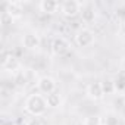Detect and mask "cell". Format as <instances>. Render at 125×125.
Listing matches in <instances>:
<instances>
[{"label":"cell","instance_id":"3957f363","mask_svg":"<svg viewBox=\"0 0 125 125\" xmlns=\"http://www.w3.org/2000/svg\"><path fill=\"white\" fill-rule=\"evenodd\" d=\"M75 43L78 47H88L94 43V32L88 28H81L75 34Z\"/></svg>","mask_w":125,"mask_h":125},{"label":"cell","instance_id":"ffe728a7","mask_svg":"<svg viewBox=\"0 0 125 125\" xmlns=\"http://www.w3.org/2000/svg\"><path fill=\"white\" fill-rule=\"evenodd\" d=\"M15 125H27V122H16Z\"/></svg>","mask_w":125,"mask_h":125},{"label":"cell","instance_id":"6da1fadb","mask_svg":"<svg viewBox=\"0 0 125 125\" xmlns=\"http://www.w3.org/2000/svg\"><path fill=\"white\" fill-rule=\"evenodd\" d=\"M46 109H47L46 97H43L41 94H31L25 100V110L30 115H32L34 118H38V116L44 115Z\"/></svg>","mask_w":125,"mask_h":125},{"label":"cell","instance_id":"ac0fdd59","mask_svg":"<svg viewBox=\"0 0 125 125\" xmlns=\"http://www.w3.org/2000/svg\"><path fill=\"white\" fill-rule=\"evenodd\" d=\"M15 83H16L18 85H22V84H25V74H22V72H18V75L15 77Z\"/></svg>","mask_w":125,"mask_h":125},{"label":"cell","instance_id":"44dd1931","mask_svg":"<svg viewBox=\"0 0 125 125\" xmlns=\"http://www.w3.org/2000/svg\"><path fill=\"white\" fill-rule=\"evenodd\" d=\"M124 27H125V19H124Z\"/></svg>","mask_w":125,"mask_h":125},{"label":"cell","instance_id":"d6986e66","mask_svg":"<svg viewBox=\"0 0 125 125\" xmlns=\"http://www.w3.org/2000/svg\"><path fill=\"white\" fill-rule=\"evenodd\" d=\"M27 125H43V124H41V121H40L38 118H31V119L27 122Z\"/></svg>","mask_w":125,"mask_h":125},{"label":"cell","instance_id":"ba28073f","mask_svg":"<svg viewBox=\"0 0 125 125\" xmlns=\"http://www.w3.org/2000/svg\"><path fill=\"white\" fill-rule=\"evenodd\" d=\"M22 46L27 50H37L40 47V37L34 32H28L22 37Z\"/></svg>","mask_w":125,"mask_h":125},{"label":"cell","instance_id":"4fadbf2b","mask_svg":"<svg viewBox=\"0 0 125 125\" xmlns=\"http://www.w3.org/2000/svg\"><path fill=\"white\" fill-rule=\"evenodd\" d=\"M102 88H103V93L104 96H110L116 91V85H115V81L113 80H109L106 78L104 81H102Z\"/></svg>","mask_w":125,"mask_h":125},{"label":"cell","instance_id":"7402d4cb","mask_svg":"<svg viewBox=\"0 0 125 125\" xmlns=\"http://www.w3.org/2000/svg\"><path fill=\"white\" fill-rule=\"evenodd\" d=\"M124 104H125V103H124Z\"/></svg>","mask_w":125,"mask_h":125},{"label":"cell","instance_id":"30bf717a","mask_svg":"<svg viewBox=\"0 0 125 125\" xmlns=\"http://www.w3.org/2000/svg\"><path fill=\"white\" fill-rule=\"evenodd\" d=\"M81 18L84 22H93L96 19V9L93 6H87V8H83L81 10Z\"/></svg>","mask_w":125,"mask_h":125},{"label":"cell","instance_id":"9a60e30c","mask_svg":"<svg viewBox=\"0 0 125 125\" xmlns=\"http://www.w3.org/2000/svg\"><path fill=\"white\" fill-rule=\"evenodd\" d=\"M84 125H102V118L99 115H88L84 119Z\"/></svg>","mask_w":125,"mask_h":125},{"label":"cell","instance_id":"2e32d148","mask_svg":"<svg viewBox=\"0 0 125 125\" xmlns=\"http://www.w3.org/2000/svg\"><path fill=\"white\" fill-rule=\"evenodd\" d=\"M104 125H119V119H118V116H115V115H107L106 116V119H104Z\"/></svg>","mask_w":125,"mask_h":125},{"label":"cell","instance_id":"7c38bea8","mask_svg":"<svg viewBox=\"0 0 125 125\" xmlns=\"http://www.w3.org/2000/svg\"><path fill=\"white\" fill-rule=\"evenodd\" d=\"M2 65H3V68L6 71H10V72H16L19 69V62H18V59L15 56H10L6 62H3Z\"/></svg>","mask_w":125,"mask_h":125},{"label":"cell","instance_id":"9c48e42d","mask_svg":"<svg viewBox=\"0 0 125 125\" xmlns=\"http://www.w3.org/2000/svg\"><path fill=\"white\" fill-rule=\"evenodd\" d=\"M40 10L43 13H47V15H53L57 12V9L60 8V5L56 2V0H43V2H40L38 5Z\"/></svg>","mask_w":125,"mask_h":125},{"label":"cell","instance_id":"52a82bcc","mask_svg":"<svg viewBox=\"0 0 125 125\" xmlns=\"http://www.w3.org/2000/svg\"><path fill=\"white\" fill-rule=\"evenodd\" d=\"M3 12H6L12 19L19 18L22 15V3H19V2H6V3H3Z\"/></svg>","mask_w":125,"mask_h":125},{"label":"cell","instance_id":"e0dca14e","mask_svg":"<svg viewBox=\"0 0 125 125\" xmlns=\"http://www.w3.org/2000/svg\"><path fill=\"white\" fill-rule=\"evenodd\" d=\"M0 19H2V25H3V27H6V25L12 24V21H13V19H12L6 12H3V13H2V18H0Z\"/></svg>","mask_w":125,"mask_h":125},{"label":"cell","instance_id":"277c9868","mask_svg":"<svg viewBox=\"0 0 125 125\" xmlns=\"http://www.w3.org/2000/svg\"><path fill=\"white\" fill-rule=\"evenodd\" d=\"M87 97L93 102H100L103 100L104 97V93H103V88H102V83L99 81H94L91 84H88L87 87Z\"/></svg>","mask_w":125,"mask_h":125},{"label":"cell","instance_id":"5bb4252c","mask_svg":"<svg viewBox=\"0 0 125 125\" xmlns=\"http://www.w3.org/2000/svg\"><path fill=\"white\" fill-rule=\"evenodd\" d=\"M115 85H116V91L118 90L119 91L125 90V69H122V71L118 72V75L115 78Z\"/></svg>","mask_w":125,"mask_h":125},{"label":"cell","instance_id":"8992f818","mask_svg":"<svg viewBox=\"0 0 125 125\" xmlns=\"http://www.w3.org/2000/svg\"><path fill=\"white\" fill-rule=\"evenodd\" d=\"M69 47H71L69 43H68L65 38H62V37L54 38L53 43H52V52H53V54H56V56H63L65 53L69 52Z\"/></svg>","mask_w":125,"mask_h":125},{"label":"cell","instance_id":"8fae6325","mask_svg":"<svg viewBox=\"0 0 125 125\" xmlns=\"http://www.w3.org/2000/svg\"><path fill=\"white\" fill-rule=\"evenodd\" d=\"M46 103H47V107H59L60 103H62V99L57 93H52V94H47L46 96Z\"/></svg>","mask_w":125,"mask_h":125},{"label":"cell","instance_id":"7a4b0ae2","mask_svg":"<svg viewBox=\"0 0 125 125\" xmlns=\"http://www.w3.org/2000/svg\"><path fill=\"white\" fill-rule=\"evenodd\" d=\"M81 8H83V5L80 2H77V0H66V2L60 5V12L66 18H74L81 12Z\"/></svg>","mask_w":125,"mask_h":125},{"label":"cell","instance_id":"5b68a950","mask_svg":"<svg viewBox=\"0 0 125 125\" xmlns=\"http://www.w3.org/2000/svg\"><path fill=\"white\" fill-rule=\"evenodd\" d=\"M37 88H38L40 93H43V94H46V96H47V94H52V93H54V90H56V81H54L52 77H43V78L38 80Z\"/></svg>","mask_w":125,"mask_h":125}]
</instances>
